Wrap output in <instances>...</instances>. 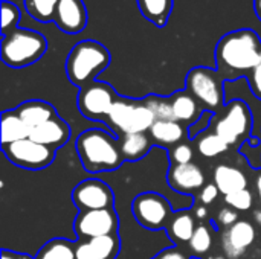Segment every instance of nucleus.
Listing matches in <instances>:
<instances>
[{"label":"nucleus","instance_id":"obj_1","mask_svg":"<svg viewBox=\"0 0 261 259\" xmlns=\"http://www.w3.org/2000/svg\"><path fill=\"white\" fill-rule=\"evenodd\" d=\"M261 60V40L252 29L228 32L216 46L217 72L225 81L249 75Z\"/></svg>","mask_w":261,"mask_h":259},{"label":"nucleus","instance_id":"obj_2","mask_svg":"<svg viewBox=\"0 0 261 259\" xmlns=\"http://www.w3.org/2000/svg\"><path fill=\"white\" fill-rule=\"evenodd\" d=\"M116 140L102 128H90L78 136L76 153L89 174L115 171L122 165L124 157Z\"/></svg>","mask_w":261,"mask_h":259},{"label":"nucleus","instance_id":"obj_3","mask_svg":"<svg viewBox=\"0 0 261 259\" xmlns=\"http://www.w3.org/2000/svg\"><path fill=\"white\" fill-rule=\"evenodd\" d=\"M110 52L106 46L95 40H83L76 43L66 60V73L69 81L76 87L95 82V78L110 64Z\"/></svg>","mask_w":261,"mask_h":259},{"label":"nucleus","instance_id":"obj_4","mask_svg":"<svg viewBox=\"0 0 261 259\" xmlns=\"http://www.w3.org/2000/svg\"><path fill=\"white\" fill-rule=\"evenodd\" d=\"M46 49L47 41L40 32L17 27L2 38V61L12 69H21L37 63Z\"/></svg>","mask_w":261,"mask_h":259},{"label":"nucleus","instance_id":"obj_5","mask_svg":"<svg viewBox=\"0 0 261 259\" xmlns=\"http://www.w3.org/2000/svg\"><path fill=\"white\" fill-rule=\"evenodd\" d=\"M109 125L122 134L147 133L156 122L153 111L144 101H133L128 98H118L107 116Z\"/></svg>","mask_w":261,"mask_h":259},{"label":"nucleus","instance_id":"obj_6","mask_svg":"<svg viewBox=\"0 0 261 259\" xmlns=\"http://www.w3.org/2000/svg\"><path fill=\"white\" fill-rule=\"evenodd\" d=\"M225 82L217 70L202 66L191 69L187 75V90L210 110H216L226 102Z\"/></svg>","mask_w":261,"mask_h":259},{"label":"nucleus","instance_id":"obj_7","mask_svg":"<svg viewBox=\"0 0 261 259\" xmlns=\"http://www.w3.org/2000/svg\"><path fill=\"white\" fill-rule=\"evenodd\" d=\"M225 114L216 122L214 133L220 136L229 147L236 145L240 139L248 140L252 136L254 118L249 105L242 99H231L226 102Z\"/></svg>","mask_w":261,"mask_h":259},{"label":"nucleus","instance_id":"obj_8","mask_svg":"<svg viewBox=\"0 0 261 259\" xmlns=\"http://www.w3.org/2000/svg\"><path fill=\"white\" fill-rule=\"evenodd\" d=\"M173 205L158 192H142L132 203L135 220L145 229H164L170 220Z\"/></svg>","mask_w":261,"mask_h":259},{"label":"nucleus","instance_id":"obj_9","mask_svg":"<svg viewBox=\"0 0 261 259\" xmlns=\"http://www.w3.org/2000/svg\"><path fill=\"white\" fill-rule=\"evenodd\" d=\"M2 151L11 163L26 169H43L49 166L55 157V150L37 143L29 137L3 145Z\"/></svg>","mask_w":261,"mask_h":259},{"label":"nucleus","instance_id":"obj_10","mask_svg":"<svg viewBox=\"0 0 261 259\" xmlns=\"http://www.w3.org/2000/svg\"><path fill=\"white\" fill-rule=\"evenodd\" d=\"M116 99V93L109 84L95 81L80 89L78 108L86 118L102 121L109 116Z\"/></svg>","mask_w":261,"mask_h":259},{"label":"nucleus","instance_id":"obj_11","mask_svg":"<svg viewBox=\"0 0 261 259\" xmlns=\"http://www.w3.org/2000/svg\"><path fill=\"white\" fill-rule=\"evenodd\" d=\"M72 200L80 211L112 209L115 195L110 186L101 179H86L75 186Z\"/></svg>","mask_w":261,"mask_h":259},{"label":"nucleus","instance_id":"obj_12","mask_svg":"<svg viewBox=\"0 0 261 259\" xmlns=\"http://www.w3.org/2000/svg\"><path fill=\"white\" fill-rule=\"evenodd\" d=\"M73 229L80 238H98L115 235L118 231V217L112 209H96V211H80Z\"/></svg>","mask_w":261,"mask_h":259},{"label":"nucleus","instance_id":"obj_13","mask_svg":"<svg viewBox=\"0 0 261 259\" xmlns=\"http://www.w3.org/2000/svg\"><path fill=\"white\" fill-rule=\"evenodd\" d=\"M257 238L255 227L251 221H237L222 235V247L229 259H239L254 244Z\"/></svg>","mask_w":261,"mask_h":259},{"label":"nucleus","instance_id":"obj_14","mask_svg":"<svg viewBox=\"0 0 261 259\" xmlns=\"http://www.w3.org/2000/svg\"><path fill=\"white\" fill-rule=\"evenodd\" d=\"M54 23L64 34H80L87 26V9L83 0H60L55 9Z\"/></svg>","mask_w":261,"mask_h":259},{"label":"nucleus","instance_id":"obj_15","mask_svg":"<svg viewBox=\"0 0 261 259\" xmlns=\"http://www.w3.org/2000/svg\"><path fill=\"white\" fill-rule=\"evenodd\" d=\"M205 172L196 163L173 165L168 169V185L170 188L182 195H188L205 186Z\"/></svg>","mask_w":261,"mask_h":259},{"label":"nucleus","instance_id":"obj_16","mask_svg":"<svg viewBox=\"0 0 261 259\" xmlns=\"http://www.w3.org/2000/svg\"><path fill=\"white\" fill-rule=\"evenodd\" d=\"M70 137V128L66 124V121L55 118L50 119L35 128L31 130L29 139L35 140L37 143H41L44 147H49L57 151V148L66 145V142Z\"/></svg>","mask_w":261,"mask_h":259},{"label":"nucleus","instance_id":"obj_17","mask_svg":"<svg viewBox=\"0 0 261 259\" xmlns=\"http://www.w3.org/2000/svg\"><path fill=\"white\" fill-rule=\"evenodd\" d=\"M119 250L116 235L90 238L75 249V259H115Z\"/></svg>","mask_w":261,"mask_h":259},{"label":"nucleus","instance_id":"obj_18","mask_svg":"<svg viewBox=\"0 0 261 259\" xmlns=\"http://www.w3.org/2000/svg\"><path fill=\"white\" fill-rule=\"evenodd\" d=\"M214 185L219 188L220 194L229 195L248 189V177L239 168L222 163L214 169Z\"/></svg>","mask_w":261,"mask_h":259},{"label":"nucleus","instance_id":"obj_19","mask_svg":"<svg viewBox=\"0 0 261 259\" xmlns=\"http://www.w3.org/2000/svg\"><path fill=\"white\" fill-rule=\"evenodd\" d=\"M14 110L24 121V124L29 125L31 128H35V127H38V125L50 121V119L58 118L55 108L49 102L38 101V99L26 101Z\"/></svg>","mask_w":261,"mask_h":259},{"label":"nucleus","instance_id":"obj_20","mask_svg":"<svg viewBox=\"0 0 261 259\" xmlns=\"http://www.w3.org/2000/svg\"><path fill=\"white\" fill-rule=\"evenodd\" d=\"M171 105H173V113H174V121L180 124H190L197 121L200 114L203 113L199 101L188 92V90H180L176 92L173 96H170Z\"/></svg>","mask_w":261,"mask_h":259},{"label":"nucleus","instance_id":"obj_21","mask_svg":"<svg viewBox=\"0 0 261 259\" xmlns=\"http://www.w3.org/2000/svg\"><path fill=\"white\" fill-rule=\"evenodd\" d=\"M0 139L2 147L9 145L23 139H28L31 136V127L24 124V121L15 113V110L3 111L2 113V124H0Z\"/></svg>","mask_w":261,"mask_h":259},{"label":"nucleus","instance_id":"obj_22","mask_svg":"<svg viewBox=\"0 0 261 259\" xmlns=\"http://www.w3.org/2000/svg\"><path fill=\"white\" fill-rule=\"evenodd\" d=\"M119 150L124 160L138 162L150 153L151 142L147 137V133L124 134L122 139H119Z\"/></svg>","mask_w":261,"mask_h":259},{"label":"nucleus","instance_id":"obj_23","mask_svg":"<svg viewBox=\"0 0 261 259\" xmlns=\"http://www.w3.org/2000/svg\"><path fill=\"white\" fill-rule=\"evenodd\" d=\"M141 14L158 27H164L173 11V0H136Z\"/></svg>","mask_w":261,"mask_h":259},{"label":"nucleus","instance_id":"obj_24","mask_svg":"<svg viewBox=\"0 0 261 259\" xmlns=\"http://www.w3.org/2000/svg\"><path fill=\"white\" fill-rule=\"evenodd\" d=\"M150 134L161 145H174L184 139L185 130L177 121H156L150 128Z\"/></svg>","mask_w":261,"mask_h":259},{"label":"nucleus","instance_id":"obj_25","mask_svg":"<svg viewBox=\"0 0 261 259\" xmlns=\"http://www.w3.org/2000/svg\"><path fill=\"white\" fill-rule=\"evenodd\" d=\"M196 232V226H194V218L187 214V212H180L177 214L170 224V237L176 241L180 243H190L193 235Z\"/></svg>","mask_w":261,"mask_h":259},{"label":"nucleus","instance_id":"obj_26","mask_svg":"<svg viewBox=\"0 0 261 259\" xmlns=\"http://www.w3.org/2000/svg\"><path fill=\"white\" fill-rule=\"evenodd\" d=\"M58 2L60 0H23L28 14L40 23L54 21Z\"/></svg>","mask_w":261,"mask_h":259},{"label":"nucleus","instance_id":"obj_27","mask_svg":"<svg viewBox=\"0 0 261 259\" xmlns=\"http://www.w3.org/2000/svg\"><path fill=\"white\" fill-rule=\"evenodd\" d=\"M229 148V145L220 137L217 136L216 133H208V134H203V137L199 139L197 142V150L199 153L206 157V159H213V157H217L223 153H226Z\"/></svg>","mask_w":261,"mask_h":259},{"label":"nucleus","instance_id":"obj_28","mask_svg":"<svg viewBox=\"0 0 261 259\" xmlns=\"http://www.w3.org/2000/svg\"><path fill=\"white\" fill-rule=\"evenodd\" d=\"M142 101L153 111L156 121H174V113H173V105H171L170 98L150 95L144 98Z\"/></svg>","mask_w":261,"mask_h":259},{"label":"nucleus","instance_id":"obj_29","mask_svg":"<svg viewBox=\"0 0 261 259\" xmlns=\"http://www.w3.org/2000/svg\"><path fill=\"white\" fill-rule=\"evenodd\" d=\"M38 259H75V250L67 241L54 240L43 247Z\"/></svg>","mask_w":261,"mask_h":259},{"label":"nucleus","instance_id":"obj_30","mask_svg":"<svg viewBox=\"0 0 261 259\" xmlns=\"http://www.w3.org/2000/svg\"><path fill=\"white\" fill-rule=\"evenodd\" d=\"M20 21V9L8 0L2 2V35L9 34L11 31L18 27Z\"/></svg>","mask_w":261,"mask_h":259},{"label":"nucleus","instance_id":"obj_31","mask_svg":"<svg viewBox=\"0 0 261 259\" xmlns=\"http://www.w3.org/2000/svg\"><path fill=\"white\" fill-rule=\"evenodd\" d=\"M225 203L228 205V208L237 212H246L252 209L254 206V195L249 189H243V191L225 195Z\"/></svg>","mask_w":261,"mask_h":259},{"label":"nucleus","instance_id":"obj_32","mask_svg":"<svg viewBox=\"0 0 261 259\" xmlns=\"http://www.w3.org/2000/svg\"><path fill=\"white\" fill-rule=\"evenodd\" d=\"M211 246H213V237H211L210 229L206 226L196 227V232L190 241V249L196 255H203L211 249Z\"/></svg>","mask_w":261,"mask_h":259},{"label":"nucleus","instance_id":"obj_33","mask_svg":"<svg viewBox=\"0 0 261 259\" xmlns=\"http://www.w3.org/2000/svg\"><path fill=\"white\" fill-rule=\"evenodd\" d=\"M214 116H216L214 111L205 110V111L200 114V118H199L194 124L190 125V128H188V139L193 140V139H196L199 134L205 133V130L210 127V124H211V121H213Z\"/></svg>","mask_w":261,"mask_h":259},{"label":"nucleus","instance_id":"obj_34","mask_svg":"<svg viewBox=\"0 0 261 259\" xmlns=\"http://www.w3.org/2000/svg\"><path fill=\"white\" fill-rule=\"evenodd\" d=\"M194 157V151L190 145L187 143H179L173 148V151L170 153V159L174 162V165H185V163H191Z\"/></svg>","mask_w":261,"mask_h":259},{"label":"nucleus","instance_id":"obj_35","mask_svg":"<svg viewBox=\"0 0 261 259\" xmlns=\"http://www.w3.org/2000/svg\"><path fill=\"white\" fill-rule=\"evenodd\" d=\"M237 221H239V214H237V211H234L231 208H223L216 215V223L219 226L226 227V229L231 227V226H234Z\"/></svg>","mask_w":261,"mask_h":259},{"label":"nucleus","instance_id":"obj_36","mask_svg":"<svg viewBox=\"0 0 261 259\" xmlns=\"http://www.w3.org/2000/svg\"><path fill=\"white\" fill-rule=\"evenodd\" d=\"M248 82H249L252 95L261 101V60L260 63L254 67V70L248 75Z\"/></svg>","mask_w":261,"mask_h":259},{"label":"nucleus","instance_id":"obj_37","mask_svg":"<svg viewBox=\"0 0 261 259\" xmlns=\"http://www.w3.org/2000/svg\"><path fill=\"white\" fill-rule=\"evenodd\" d=\"M219 194H220V191H219V188H217L214 183L205 185V186H203V189L200 191L199 202H200L203 206H210V205H213V203L217 200Z\"/></svg>","mask_w":261,"mask_h":259},{"label":"nucleus","instance_id":"obj_38","mask_svg":"<svg viewBox=\"0 0 261 259\" xmlns=\"http://www.w3.org/2000/svg\"><path fill=\"white\" fill-rule=\"evenodd\" d=\"M156 259H187V256L174 249H167V250L161 252Z\"/></svg>","mask_w":261,"mask_h":259},{"label":"nucleus","instance_id":"obj_39","mask_svg":"<svg viewBox=\"0 0 261 259\" xmlns=\"http://www.w3.org/2000/svg\"><path fill=\"white\" fill-rule=\"evenodd\" d=\"M194 214H196V217H197L199 220H205V218L208 217V209H206V206L200 205V206H196Z\"/></svg>","mask_w":261,"mask_h":259},{"label":"nucleus","instance_id":"obj_40","mask_svg":"<svg viewBox=\"0 0 261 259\" xmlns=\"http://www.w3.org/2000/svg\"><path fill=\"white\" fill-rule=\"evenodd\" d=\"M254 11L258 17V20L261 21V0H254Z\"/></svg>","mask_w":261,"mask_h":259},{"label":"nucleus","instance_id":"obj_41","mask_svg":"<svg viewBox=\"0 0 261 259\" xmlns=\"http://www.w3.org/2000/svg\"><path fill=\"white\" fill-rule=\"evenodd\" d=\"M2 259H18V255L9 253L6 249H3V252H2Z\"/></svg>","mask_w":261,"mask_h":259},{"label":"nucleus","instance_id":"obj_42","mask_svg":"<svg viewBox=\"0 0 261 259\" xmlns=\"http://www.w3.org/2000/svg\"><path fill=\"white\" fill-rule=\"evenodd\" d=\"M255 189H257V195H258V198H260L261 202V174L255 180Z\"/></svg>","mask_w":261,"mask_h":259},{"label":"nucleus","instance_id":"obj_43","mask_svg":"<svg viewBox=\"0 0 261 259\" xmlns=\"http://www.w3.org/2000/svg\"><path fill=\"white\" fill-rule=\"evenodd\" d=\"M254 218H255L257 224L261 226V209H258V211H255V212H254Z\"/></svg>","mask_w":261,"mask_h":259},{"label":"nucleus","instance_id":"obj_44","mask_svg":"<svg viewBox=\"0 0 261 259\" xmlns=\"http://www.w3.org/2000/svg\"><path fill=\"white\" fill-rule=\"evenodd\" d=\"M18 259H31L28 255H18Z\"/></svg>","mask_w":261,"mask_h":259},{"label":"nucleus","instance_id":"obj_45","mask_svg":"<svg viewBox=\"0 0 261 259\" xmlns=\"http://www.w3.org/2000/svg\"><path fill=\"white\" fill-rule=\"evenodd\" d=\"M211 259H225V258H222V256H216V258H211Z\"/></svg>","mask_w":261,"mask_h":259},{"label":"nucleus","instance_id":"obj_46","mask_svg":"<svg viewBox=\"0 0 261 259\" xmlns=\"http://www.w3.org/2000/svg\"><path fill=\"white\" fill-rule=\"evenodd\" d=\"M190 259H200V258H190Z\"/></svg>","mask_w":261,"mask_h":259}]
</instances>
